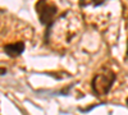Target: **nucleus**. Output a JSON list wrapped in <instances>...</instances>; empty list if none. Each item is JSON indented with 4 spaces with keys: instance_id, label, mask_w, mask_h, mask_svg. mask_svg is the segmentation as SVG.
Instances as JSON below:
<instances>
[{
    "instance_id": "7ed1b4c3",
    "label": "nucleus",
    "mask_w": 128,
    "mask_h": 115,
    "mask_svg": "<svg viewBox=\"0 0 128 115\" xmlns=\"http://www.w3.org/2000/svg\"><path fill=\"white\" fill-rule=\"evenodd\" d=\"M35 9L40 22L44 26L50 27L55 22V17L58 14V5L52 0H38L35 5Z\"/></svg>"
},
{
    "instance_id": "f257e3e1",
    "label": "nucleus",
    "mask_w": 128,
    "mask_h": 115,
    "mask_svg": "<svg viewBox=\"0 0 128 115\" xmlns=\"http://www.w3.org/2000/svg\"><path fill=\"white\" fill-rule=\"evenodd\" d=\"M82 31V20L78 13L68 10L50 27H48L46 40L50 45L58 49L68 47Z\"/></svg>"
},
{
    "instance_id": "20e7f679",
    "label": "nucleus",
    "mask_w": 128,
    "mask_h": 115,
    "mask_svg": "<svg viewBox=\"0 0 128 115\" xmlns=\"http://www.w3.org/2000/svg\"><path fill=\"white\" fill-rule=\"evenodd\" d=\"M5 54L10 58H17L26 49V44L23 41H12V42H8L3 46Z\"/></svg>"
},
{
    "instance_id": "39448f33",
    "label": "nucleus",
    "mask_w": 128,
    "mask_h": 115,
    "mask_svg": "<svg viewBox=\"0 0 128 115\" xmlns=\"http://www.w3.org/2000/svg\"><path fill=\"white\" fill-rule=\"evenodd\" d=\"M108 0H80L81 8H98Z\"/></svg>"
},
{
    "instance_id": "423d86ee",
    "label": "nucleus",
    "mask_w": 128,
    "mask_h": 115,
    "mask_svg": "<svg viewBox=\"0 0 128 115\" xmlns=\"http://www.w3.org/2000/svg\"><path fill=\"white\" fill-rule=\"evenodd\" d=\"M127 106H128V99H127Z\"/></svg>"
},
{
    "instance_id": "f03ea898",
    "label": "nucleus",
    "mask_w": 128,
    "mask_h": 115,
    "mask_svg": "<svg viewBox=\"0 0 128 115\" xmlns=\"http://www.w3.org/2000/svg\"><path fill=\"white\" fill-rule=\"evenodd\" d=\"M116 74L110 69H101L91 82V88L98 96L106 95L114 85Z\"/></svg>"
}]
</instances>
